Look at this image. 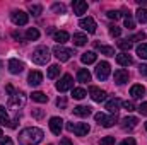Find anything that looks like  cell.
<instances>
[{"instance_id":"obj_17","label":"cell","mask_w":147,"mask_h":145,"mask_svg":"<svg viewBox=\"0 0 147 145\" xmlns=\"http://www.w3.org/2000/svg\"><path fill=\"white\" fill-rule=\"evenodd\" d=\"M144 94H146V87H144V85L135 84V85H132V87H130V96H132L134 99H140Z\"/></svg>"},{"instance_id":"obj_54","label":"cell","mask_w":147,"mask_h":145,"mask_svg":"<svg viewBox=\"0 0 147 145\" xmlns=\"http://www.w3.org/2000/svg\"><path fill=\"white\" fill-rule=\"evenodd\" d=\"M144 126H146V130H147V121H146V125H144Z\"/></svg>"},{"instance_id":"obj_48","label":"cell","mask_w":147,"mask_h":145,"mask_svg":"<svg viewBox=\"0 0 147 145\" xmlns=\"http://www.w3.org/2000/svg\"><path fill=\"white\" fill-rule=\"evenodd\" d=\"M139 72L142 73V75H147V65L146 63H142V65L139 67Z\"/></svg>"},{"instance_id":"obj_34","label":"cell","mask_w":147,"mask_h":145,"mask_svg":"<svg viewBox=\"0 0 147 145\" xmlns=\"http://www.w3.org/2000/svg\"><path fill=\"white\" fill-rule=\"evenodd\" d=\"M58 73H60V67H58V65H51V67L48 68V79H55Z\"/></svg>"},{"instance_id":"obj_39","label":"cell","mask_w":147,"mask_h":145,"mask_svg":"<svg viewBox=\"0 0 147 145\" xmlns=\"http://www.w3.org/2000/svg\"><path fill=\"white\" fill-rule=\"evenodd\" d=\"M144 39H146V33H137L135 36H132L128 41L132 43V41H144Z\"/></svg>"},{"instance_id":"obj_28","label":"cell","mask_w":147,"mask_h":145,"mask_svg":"<svg viewBox=\"0 0 147 145\" xmlns=\"http://www.w3.org/2000/svg\"><path fill=\"white\" fill-rule=\"evenodd\" d=\"M38 38H39V31H38L36 28H29L26 31V39L28 41H36Z\"/></svg>"},{"instance_id":"obj_11","label":"cell","mask_w":147,"mask_h":145,"mask_svg":"<svg viewBox=\"0 0 147 145\" xmlns=\"http://www.w3.org/2000/svg\"><path fill=\"white\" fill-rule=\"evenodd\" d=\"M24 104H26V96L22 92H17V94L10 96V99H9V106L10 108H22Z\"/></svg>"},{"instance_id":"obj_3","label":"cell","mask_w":147,"mask_h":145,"mask_svg":"<svg viewBox=\"0 0 147 145\" xmlns=\"http://www.w3.org/2000/svg\"><path fill=\"white\" fill-rule=\"evenodd\" d=\"M94 119H96L99 125H103L105 128H110V126H113V125L118 121V114L106 116V114H103V113H96V114H94Z\"/></svg>"},{"instance_id":"obj_8","label":"cell","mask_w":147,"mask_h":145,"mask_svg":"<svg viewBox=\"0 0 147 145\" xmlns=\"http://www.w3.org/2000/svg\"><path fill=\"white\" fill-rule=\"evenodd\" d=\"M79 28H82L84 31L92 34V33H96V21L92 17H84V19L79 21Z\"/></svg>"},{"instance_id":"obj_9","label":"cell","mask_w":147,"mask_h":145,"mask_svg":"<svg viewBox=\"0 0 147 145\" xmlns=\"http://www.w3.org/2000/svg\"><path fill=\"white\" fill-rule=\"evenodd\" d=\"M108 75H110V63H108V62L98 63V67H96V77H98L99 80H106Z\"/></svg>"},{"instance_id":"obj_19","label":"cell","mask_w":147,"mask_h":145,"mask_svg":"<svg viewBox=\"0 0 147 145\" xmlns=\"http://www.w3.org/2000/svg\"><path fill=\"white\" fill-rule=\"evenodd\" d=\"M137 123H139V119H137L135 116H127V118H123V121H121V128H123V130H132V128L137 126Z\"/></svg>"},{"instance_id":"obj_15","label":"cell","mask_w":147,"mask_h":145,"mask_svg":"<svg viewBox=\"0 0 147 145\" xmlns=\"http://www.w3.org/2000/svg\"><path fill=\"white\" fill-rule=\"evenodd\" d=\"M22 70H24V63H22V62H19V60H16V58L9 60V72L10 73L17 75V73H21Z\"/></svg>"},{"instance_id":"obj_2","label":"cell","mask_w":147,"mask_h":145,"mask_svg":"<svg viewBox=\"0 0 147 145\" xmlns=\"http://www.w3.org/2000/svg\"><path fill=\"white\" fill-rule=\"evenodd\" d=\"M50 50L46 48V46H39L36 48L34 51H33V55H31V58H33V62L36 63V65H46L48 62H50Z\"/></svg>"},{"instance_id":"obj_14","label":"cell","mask_w":147,"mask_h":145,"mask_svg":"<svg viewBox=\"0 0 147 145\" xmlns=\"http://www.w3.org/2000/svg\"><path fill=\"white\" fill-rule=\"evenodd\" d=\"M72 9H74V14L80 17V15L86 14V10H87V2H84V0H75V2H72Z\"/></svg>"},{"instance_id":"obj_20","label":"cell","mask_w":147,"mask_h":145,"mask_svg":"<svg viewBox=\"0 0 147 145\" xmlns=\"http://www.w3.org/2000/svg\"><path fill=\"white\" fill-rule=\"evenodd\" d=\"M116 62L121 67H128V65H132V56L128 53H120V55H116Z\"/></svg>"},{"instance_id":"obj_1","label":"cell","mask_w":147,"mask_h":145,"mask_svg":"<svg viewBox=\"0 0 147 145\" xmlns=\"http://www.w3.org/2000/svg\"><path fill=\"white\" fill-rule=\"evenodd\" d=\"M43 130L36 128V126H29V128H24L21 133H19V144L21 145H36L43 140Z\"/></svg>"},{"instance_id":"obj_31","label":"cell","mask_w":147,"mask_h":145,"mask_svg":"<svg viewBox=\"0 0 147 145\" xmlns=\"http://www.w3.org/2000/svg\"><path fill=\"white\" fill-rule=\"evenodd\" d=\"M137 55H139L142 60H147V44L146 43H142V44L137 46Z\"/></svg>"},{"instance_id":"obj_32","label":"cell","mask_w":147,"mask_h":145,"mask_svg":"<svg viewBox=\"0 0 147 145\" xmlns=\"http://www.w3.org/2000/svg\"><path fill=\"white\" fill-rule=\"evenodd\" d=\"M135 14H137V21L139 22H142V24L147 22V9H139Z\"/></svg>"},{"instance_id":"obj_29","label":"cell","mask_w":147,"mask_h":145,"mask_svg":"<svg viewBox=\"0 0 147 145\" xmlns=\"http://www.w3.org/2000/svg\"><path fill=\"white\" fill-rule=\"evenodd\" d=\"M55 41L60 43V44H63L65 41H69V33H65V31H57V33H55Z\"/></svg>"},{"instance_id":"obj_43","label":"cell","mask_w":147,"mask_h":145,"mask_svg":"<svg viewBox=\"0 0 147 145\" xmlns=\"http://www.w3.org/2000/svg\"><path fill=\"white\" fill-rule=\"evenodd\" d=\"M123 108L127 109V111H134V109H135V104H134L132 101H125V103H123Z\"/></svg>"},{"instance_id":"obj_33","label":"cell","mask_w":147,"mask_h":145,"mask_svg":"<svg viewBox=\"0 0 147 145\" xmlns=\"http://www.w3.org/2000/svg\"><path fill=\"white\" fill-rule=\"evenodd\" d=\"M118 48H120V50H123V51L127 53V51H130V48H132V43H130L128 39H123V41H118Z\"/></svg>"},{"instance_id":"obj_51","label":"cell","mask_w":147,"mask_h":145,"mask_svg":"<svg viewBox=\"0 0 147 145\" xmlns=\"http://www.w3.org/2000/svg\"><path fill=\"white\" fill-rule=\"evenodd\" d=\"M7 92H9L10 96H14V87H12V85H7Z\"/></svg>"},{"instance_id":"obj_12","label":"cell","mask_w":147,"mask_h":145,"mask_svg":"<svg viewBox=\"0 0 147 145\" xmlns=\"http://www.w3.org/2000/svg\"><path fill=\"white\" fill-rule=\"evenodd\" d=\"M72 85H74V79L70 75H63V77L60 79V82H57V89H58L60 92H65V91L72 89Z\"/></svg>"},{"instance_id":"obj_40","label":"cell","mask_w":147,"mask_h":145,"mask_svg":"<svg viewBox=\"0 0 147 145\" xmlns=\"http://www.w3.org/2000/svg\"><path fill=\"white\" fill-rule=\"evenodd\" d=\"M101 145H115V137H105L101 140Z\"/></svg>"},{"instance_id":"obj_50","label":"cell","mask_w":147,"mask_h":145,"mask_svg":"<svg viewBox=\"0 0 147 145\" xmlns=\"http://www.w3.org/2000/svg\"><path fill=\"white\" fill-rule=\"evenodd\" d=\"M12 36H14V39H21L22 34H21V31H14V33H12Z\"/></svg>"},{"instance_id":"obj_16","label":"cell","mask_w":147,"mask_h":145,"mask_svg":"<svg viewBox=\"0 0 147 145\" xmlns=\"http://www.w3.org/2000/svg\"><path fill=\"white\" fill-rule=\"evenodd\" d=\"M115 82L116 84H125V82H128V70H125V68H118V70H115Z\"/></svg>"},{"instance_id":"obj_46","label":"cell","mask_w":147,"mask_h":145,"mask_svg":"<svg viewBox=\"0 0 147 145\" xmlns=\"http://www.w3.org/2000/svg\"><path fill=\"white\" fill-rule=\"evenodd\" d=\"M33 116L38 118V119H39V118H43V111H41V109H34V111H33Z\"/></svg>"},{"instance_id":"obj_25","label":"cell","mask_w":147,"mask_h":145,"mask_svg":"<svg viewBox=\"0 0 147 145\" xmlns=\"http://www.w3.org/2000/svg\"><path fill=\"white\" fill-rule=\"evenodd\" d=\"M120 104H121V101L120 99H111L106 103V109L110 111L111 114H116L118 113V109H120Z\"/></svg>"},{"instance_id":"obj_30","label":"cell","mask_w":147,"mask_h":145,"mask_svg":"<svg viewBox=\"0 0 147 145\" xmlns=\"http://www.w3.org/2000/svg\"><path fill=\"white\" fill-rule=\"evenodd\" d=\"M86 96H87V92H86L84 89H80V87L72 89V97H74V99H84Z\"/></svg>"},{"instance_id":"obj_22","label":"cell","mask_w":147,"mask_h":145,"mask_svg":"<svg viewBox=\"0 0 147 145\" xmlns=\"http://www.w3.org/2000/svg\"><path fill=\"white\" fill-rule=\"evenodd\" d=\"M91 113H92V109L89 108V106H77V108H74V114L75 116H80V118H86Z\"/></svg>"},{"instance_id":"obj_13","label":"cell","mask_w":147,"mask_h":145,"mask_svg":"<svg viewBox=\"0 0 147 145\" xmlns=\"http://www.w3.org/2000/svg\"><path fill=\"white\" fill-rule=\"evenodd\" d=\"M62 123H63V119L58 118V116H53V118L50 119V130H51L53 135H60V133H62V128H63Z\"/></svg>"},{"instance_id":"obj_49","label":"cell","mask_w":147,"mask_h":145,"mask_svg":"<svg viewBox=\"0 0 147 145\" xmlns=\"http://www.w3.org/2000/svg\"><path fill=\"white\" fill-rule=\"evenodd\" d=\"M60 145H72V140L70 138H62L60 140Z\"/></svg>"},{"instance_id":"obj_47","label":"cell","mask_w":147,"mask_h":145,"mask_svg":"<svg viewBox=\"0 0 147 145\" xmlns=\"http://www.w3.org/2000/svg\"><path fill=\"white\" fill-rule=\"evenodd\" d=\"M0 145H14V144H12V140H10L9 137H5V138H2V142H0Z\"/></svg>"},{"instance_id":"obj_45","label":"cell","mask_w":147,"mask_h":145,"mask_svg":"<svg viewBox=\"0 0 147 145\" xmlns=\"http://www.w3.org/2000/svg\"><path fill=\"white\" fill-rule=\"evenodd\" d=\"M120 145H135V140L130 137V138H125V140H123V142H121Z\"/></svg>"},{"instance_id":"obj_35","label":"cell","mask_w":147,"mask_h":145,"mask_svg":"<svg viewBox=\"0 0 147 145\" xmlns=\"http://www.w3.org/2000/svg\"><path fill=\"white\" fill-rule=\"evenodd\" d=\"M51 10L57 12V14H65V5H63V3H53Z\"/></svg>"},{"instance_id":"obj_5","label":"cell","mask_w":147,"mask_h":145,"mask_svg":"<svg viewBox=\"0 0 147 145\" xmlns=\"http://www.w3.org/2000/svg\"><path fill=\"white\" fill-rule=\"evenodd\" d=\"M67 130H69V132H74L77 137H84V135L89 133V125H87V123H75V125L69 123V125H67Z\"/></svg>"},{"instance_id":"obj_10","label":"cell","mask_w":147,"mask_h":145,"mask_svg":"<svg viewBox=\"0 0 147 145\" xmlns=\"http://www.w3.org/2000/svg\"><path fill=\"white\" fill-rule=\"evenodd\" d=\"M89 96H91V99H92L94 103H101V101L106 99V92L101 91L99 87H94V85L89 87Z\"/></svg>"},{"instance_id":"obj_37","label":"cell","mask_w":147,"mask_h":145,"mask_svg":"<svg viewBox=\"0 0 147 145\" xmlns=\"http://www.w3.org/2000/svg\"><path fill=\"white\" fill-rule=\"evenodd\" d=\"M110 34L113 38H118L120 34H121V29H120V28H116V26H110Z\"/></svg>"},{"instance_id":"obj_4","label":"cell","mask_w":147,"mask_h":145,"mask_svg":"<svg viewBox=\"0 0 147 145\" xmlns=\"http://www.w3.org/2000/svg\"><path fill=\"white\" fill-rule=\"evenodd\" d=\"M53 55H55L60 62H67V60H70V56L74 55V51L70 48H65V46H62V44H57V46L53 48Z\"/></svg>"},{"instance_id":"obj_21","label":"cell","mask_w":147,"mask_h":145,"mask_svg":"<svg viewBox=\"0 0 147 145\" xmlns=\"http://www.w3.org/2000/svg\"><path fill=\"white\" fill-rule=\"evenodd\" d=\"M77 80L80 82V84H87V82H91V73L87 68H80L79 72H77Z\"/></svg>"},{"instance_id":"obj_44","label":"cell","mask_w":147,"mask_h":145,"mask_svg":"<svg viewBox=\"0 0 147 145\" xmlns=\"http://www.w3.org/2000/svg\"><path fill=\"white\" fill-rule=\"evenodd\" d=\"M139 113H140V114H144V116H147V103H142V104H140V106H139Z\"/></svg>"},{"instance_id":"obj_38","label":"cell","mask_w":147,"mask_h":145,"mask_svg":"<svg viewBox=\"0 0 147 145\" xmlns=\"http://www.w3.org/2000/svg\"><path fill=\"white\" fill-rule=\"evenodd\" d=\"M125 28L127 29H134L135 28V21L132 17H125Z\"/></svg>"},{"instance_id":"obj_53","label":"cell","mask_w":147,"mask_h":145,"mask_svg":"<svg viewBox=\"0 0 147 145\" xmlns=\"http://www.w3.org/2000/svg\"><path fill=\"white\" fill-rule=\"evenodd\" d=\"M2 137H3V133H2V130H0V140H2Z\"/></svg>"},{"instance_id":"obj_26","label":"cell","mask_w":147,"mask_h":145,"mask_svg":"<svg viewBox=\"0 0 147 145\" xmlns=\"http://www.w3.org/2000/svg\"><path fill=\"white\" fill-rule=\"evenodd\" d=\"M87 43V36L86 34H82V33H75L74 34V44L75 46H84Z\"/></svg>"},{"instance_id":"obj_52","label":"cell","mask_w":147,"mask_h":145,"mask_svg":"<svg viewBox=\"0 0 147 145\" xmlns=\"http://www.w3.org/2000/svg\"><path fill=\"white\" fill-rule=\"evenodd\" d=\"M137 3H139V5H146L147 0H137Z\"/></svg>"},{"instance_id":"obj_6","label":"cell","mask_w":147,"mask_h":145,"mask_svg":"<svg viewBox=\"0 0 147 145\" xmlns=\"http://www.w3.org/2000/svg\"><path fill=\"white\" fill-rule=\"evenodd\" d=\"M10 19H12V22L16 26H26L28 21H29V15L26 12H22V10H14L12 15H10Z\"/></svg>"},{"instance_id":"obj_42","label":"cell","mask_w":147,"mask_h":145,"mask_svg":"<svg viewBox=\"0 0 147 145\" xmlns=\"http://www.w3.org/2000/svg\"><path fill=\"white\" fill-rule=\"evenodd\" d=\"M57 106H58V108H65V106H67V99H65L63 96H60V97L57 99Z\"/></svg>"},{"instance_id":"obj_18","label":"cell","mask_w":147,"mask_h":145,"mask_svg":"<svg viewBox=\"0 0 147 145\" xmlns=\"http://www.w3.org/2000/svg\"><path fill=\"white\" fill-rule=\"evenodd\" d=\"M28 82H29V85H33V87L39 85V84L43 82V73L38 72V70L31 72V73H29V77H28Z\"/></svg>"},{"instance_id":"obj_23","label":"cell","mask_w":147,"mask_h":145,"mask_svg":"<svg viewBox=\"0 0 147 145\" xmlns=\"http://www.w3.org/2000/svg\"><path fill=\"white\" fill-rule=\"evenodd\" d=\"M80 62H82V63H86V65L94 63V62H96V53H94V51H86V53H82Z\"/></svg>"},{"instance_id":"obj_36","label":"cell","mask_w":147,"mask_h":145,"mask_svg":"<svg viewBox=\"0 0 147 145\" xmlns=\"http://www.w3.org/2000/svg\"><path fill=\"white\" fill-rule=\"evenodd\" d=\"M29 12L33 14V15H39L41 12H43V9H41V5H29Z\"/></svg>"},{"instance_id":"obj_41","label":"cell","mask_w":147,"mask_h":145,"mask_svg":"<svg viewBox=\"0 0 147 145\" xmlns=\"http://www.w3.org/2000/svg\"><path fill=\"white\" fill-rule=\"evenodd\" d=\"M108 17L116 21V19H120V17H121V14H120L118 10H110V12H108Z\"/></svg>"},{"instance_id":"obj_24","label":"cell","mask_w":147,"mask_h":145,"mask_svg":"<svg viewBox=\"0 0 147 145\" xmlns=\"http://www.w3.org/2000/svg\"><path fill=\"white\" fill-rule=\"evenodd\" d=\"M94 46H96V50H98V51H101L103 55H106V56H115V50H113L111 46L101 44V43H96Z\"/></svg>"},{"instance_id":"obj_27","label":"cell","mask_w":147,"mask_h":145,"mask_svg":"<svg viewBox=\"0 0 147 145\" xmlns=\"http://www.w3.org/2000/svg\"><path fill=\"white\" fill-rule=\"evenodd\" d=\"M31 99L36 101V103H48V96L43 94V92H39V91H36V92L31 94Z\"/></svg>"},{"instance_id":"obj_7","label":"cell","mask_w":147,"mask_h":145,"mask_svg":"<svg viewBox=\"0 0 147 145\" xmlns=\"http://www.w3.org/2000/svg\"><path fill=\"white\" fill-rule=\"evenodd\" d=\"M0 123H2L3 126H9V128H16V126H17V123H19V118H16V119H9L5 108H3V106H0Z\"/></svg>"}]
</instances>
